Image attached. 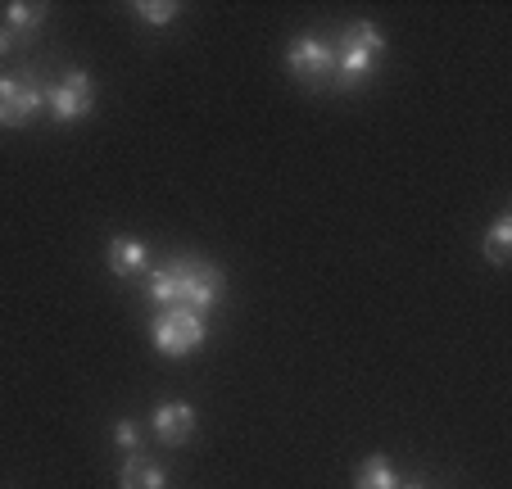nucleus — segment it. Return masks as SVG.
Masks as SVG:
<instances>
[{
	"mask_svg": "<svg viewBox=\"0 0 512 489\" xmlns=\"http://www.w3.org/2000/svg\"><path fill=\"white\" fill-rule=\"evenodd\" d=\"M331 50H336V87L354 91L377 73L381 55H386V37H381L377 23H354V28L340 32V41Z\"/></svg>",
	"mask_w": 512,
	"mask_h": 489,
	"instance_id": "nucleus-2",
	"label": "nucleus"
},
{
	"mask_svg": "<svg viewBox=\"0 0 512 489\" xmlns=\"http://www.w3.org/2000/svg\"><path fill=\"white\" fill-rule=\"evenodd\" d=\"M46 105V87L32 77H0V127H28Z\"/></svg>",
	"mask_w": 512,
	"mask_h": 489,
	"instance_id": "nucleus-6",
	"label": "nucleus"
},
{
	"mask_svg": "<svg viewBox=\"0 0 512 489\" xmlns=\"http://www.w3.org/2000/svg\"><path fill=\"white\" fill-rule=\"evenodd\" d=\"M286 73L295 82H304L309 91H327L336 82V50H331V41L313 37V32L295 37L286 50Z\"/></svg>",
	"mask_w": 512,
	"mask_h": 489,
	"instance_id": "nucleus-3",
	"label": "nucleus"
},
{
	"mask_svg": "<svg viewBox=\"0 0 512 489\" xmlns=\"http://www.w3.org/2000/svg\"><path fill=\"white\" fill-rule=\"evenodd\" d=\"M118 485H123V489H164L168 476H164V467H159V462L141 458V453H127Z\"/></svg>",
	"mask_w": 512,
	"mask_h": 489,
	"instance_id": "nucleus-9",
	"label": "nucleus"
},
{
	"mask_svg": "<svg viewBox=\"0 0 512 489\" xmlns=\"http://www.w3.org/2000/svg\"><path fill=\"white\" fill-rule=\"evenodd\" d=\"M354 489H399V471L386 458H368L354 471Z\"/></svg>",
	"mask_w": 512,
	"mask_h": 489,
	"instance_id": "nucleus-11",
	"label": "nucleus"
},
{
	"mask_svg": "<svg viewBox=\"0 0 512 489\" xmlns=\"http://www.w3.org/2000/svg\"><path fill=\"white\" fill-rule=\"evenodd\" d=\"M41 23H46V5H28V0L5 5V32H10V37H28Z\"/></svg>",
	"mask_w": 512,
	"mask_h": 489,
	"instance_id": "nucleus-10",
	"label": "nucleus"
},
{
	"mask_svg": "<svg viewBox=\"0 0 512 489\" xmlns=\"http://www.w3.org/2000/svg\"><path fill=\"white\" fill-rule=\"evenodd\" d=\"M399 489H422V485H399Z\"/></svg>",
	"mask_w": 512,
	"mask_h": 489,
	"instance_id": "nucleus-16",
	"label": "nucleus"
},
{
	"mask_svg": "<svg viewBox=\"0 0 512 489\" xmlns=\"http://www.w3.org/2000/svg\"><path fill=\"white\" fill-rule=\"evenodd\" d=\"M114 440H118V449H127V453L141 449V431H136V422H118L114 426Z\"/></svg>",
	"mask_w": 512,
	"mask_h": 489,
	"instance_id": "nucleus-14",
	"label": "nucleus"
},
{
	"mask_svg": "<svg viewBox=\"0 0 512 489\" xmlns=\"http://www.w3.org/2000/svg\"><path fill=\"white\" fill-rule=\"evenodd\" d=\"M109 268H114V277H136L150 268V250L136 236H114L109 240Z\"/></svg>",
	"mask_w": 512,
	"mask_h": 489,
	"instance_id": "nucleus-8",
	"label": "nucleus"
},
{
	"mask_svg": "<svg viewBox=\"0 0 512 489\" xmlns=\"http://www.w3.org/2000/svg\"><path fill=\"white\" fill-rule=\"evenodd\" d=\"M150 426H155L159 444L177 449V444H186L195 435V408L191 403H159L155 417H150Z\"/></svg>",
	"mask_w": 512,
	"mask_h": 489,
	"instance_id": "nucleus-7",
	"label": "nucleus"
},
{
	"mask_svg": "<svg viewBox=\"0 0 512 489\" xmlns=\"http://www.w3.org/2000/svg\"><path fill=\"white\" fill-rule=\"evenodd\" d=\"M14 46V37H10V32H5V28H0V55H5V50H10Z\"/></svg>",
	"mask_w": 512,
	"mask_h": 489,
	"instance_id": "nucleus-15",
	"label": "nucleus"
},
{
	"mask_svg": "<svg viewBox=\"0 0 512 489\" xmlns=\"http://www.w3.org/2000/svg\"><path fill=\"white\" fill-rule=\"evenodd\" d=\"M136 14H141L150 28H164V23L177 19V5H173V0H141V5H136Z\"/></svg>",
	"mask_w": 512,
	"mask_h": 489,
	"instance_id": "nucleus-13",
	"label": "nucleus"
},
{
	"mask_svg": "<svg viewBox=\"0 0 512 489\" xmlns=\"http://www.w3.org/2000/svg\"><path fill=\"white\" fill-rule=\"evenodd\" d=\"M46 109L59 118V123H78V118H87L91 109H96V82H91V73L73 68V73L59 77L55 87H46Z\"/></svg>",
	"mask_w": 512,
	"mask_h": 489,
	"instance_id": "nucleus-5",
	"label": "nucleus"
},
{
	"mask_svg": "<svg viewBox=\"0 0 512 489\" xmlns=\"http://www.w3.org/2000/svg\"><path fill=\"white\" fill-rule=\"evenodd\" d=\"M150 340L164 358H186L204 345V317L186 313V308H159L150 322Z\"/></svg>",
	"mask_w": 512,
	"mask_h": 489,
	"instance_id": "nucleus-4",
	"label": "nucleus"
},
{
	"mask_svg": "<svg viewBox=\"0 0 512 489\" xmlns=\"http://www.w3.org/2000/svg\"><path fill=\"white\" fill-rule=\"evenodd\" d=\"M223 295V272L204 259H168L150 277V304L155 308H186V313H209Z\"/></svg>",
	"mask_w": 512,
	"mask_h": 489,
	"instance_id": "nucleus-1",
	"label": "nucleus"
},
{
	"mask_svg": "<svg viewBox=\"0 0 512 489\" xmlns=\"http://www.w3.org/2000/svg\"><path fill=\"white\" fill-rule=\"evenodd\" d=\"M485 259H490L494 268H503V263L512 259V218L508 213H503V218L490 227V236H485Z\"/></svg>",
	"mask_w": 512,
	"mask_h": 489,
	"instance_id": "nucleus-12",
	"label": "nucleus"
}]
</instances>
